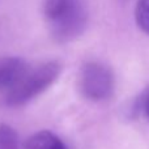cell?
Wrapping results in <instances>:
<instances>
[{
	"mask_svg": "<svg viewBox=\"0 0 149 149\" xmlns=\"http://www.w3.org/2000/svg\"><path fill=\"white\" fill-rule=\"evenodd\" d=\"M43 16L51 37L65 43L82 36L89 22V8L85 0H45Z\"/></svg>",
	"mask_w": 149,
	"mask_h": 149,
	"instance_id": "cell-1",
	"label": "cell"
},
{
	"mask_svg": "<svg viewBox=\"0 0 149 149\" xmlns=\"http://www.w3.org/2000/svg\"><path fill=\"white\" fill-rule=\"evenodd\" d=\"M0 149H18V135L8 124H0Z\"/></svg>",
	"mask_w": 149,
	"mask_h": 149,
	"instance_id": "cell-7",
	"label": "cell"
},
{
	"mask_svg": "<svg viewBox=\"0 0 149 149\" xmlns=\"http://www.w3.org/2000/svg\"><path fill=\"white\" fill-rule=\"evenodd\" d=\"M143 107H144V111L149 119V89L147 90V93L144 95V100H143Z\"/></svg>",
	"mask_w": 149,
	"mask_h": 149,
	"instance_id": "cell-8",
	"label": "cell"
},
{
	"mask_svg": "<svg viewBox=\"0 0 149 149\" xmlns=\"http://www.w3.org/2000/svg\"><path fill=\"white\" fill-rule=\"evenodd\" d=\"M77 84L82 97L100 102L109 100L113 95L115 77L107 65L98 62H88L80 70Z\"/></svg>",
	"mask_w": 149,
	"mask_h": 149,
	"instance_id": "cell-3",
	"label": "cell"
},
{
	"mask_svg": "<svg viewBox=\"0 0 149 149\" xmlns=\"http://www.w3.org/2000/svg\"><path fill=\"white\" fill-rule=\"evenodd\" d=\"M62 73V65L58 62H47L36 68H30L21 82L7 93L8 106H21L49 89Z\"/></svg>",
	"mask_w": 149,
	"mask_h": 149,
	"instance_id": "cell-2",
	"label": "cell"
},
{
	"mask_svg": "<svg viewBox=\"0 0 149 149\" xmlns=\"http://www.w3.org/2000/svg\"><path fill=\"white\" fill-rule=\"evenodd\" d=\"M29 70V64L21 58H0V90L5 93L13 90L25 77Z\"/></svg>",
	"mask_w": 149,
	"mask_h": 149,
	"instance_id": "cell-4",
	"label": "cell"
},
{
	"mask_svg": "<svg viewBox=\"0 0 149 149\" xmlns=\"http://www.w3.org/2000/svg\"><path fill=\"white\" fill-rule=\"evenodd\" d=\"M135 20L140 30L149 36V0H137L135 8Z\"/></svg>",
	"mask_w": 149,
	"mask_h": 149,
	"instance_id": "cell-6",
	"label": "cell"
},
{
	"mask_svg": "<svg viewBox=\"0 0 149 149\" xmlns=\"http://www.w3.org/2000/svg\"><path fill=\"white\" fill-rule=\"evenodd\" d=\"M24 149H67V147L54 132L39 131L26 140Z\"/></svg>",
	"mask_w": 149,
	"mask_h": 149,
	"instance_id": "cell-5",
	"label": "cell"
}]
</instances>
